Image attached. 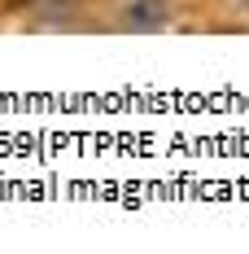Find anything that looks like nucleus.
<instances>
[{
	"instance_id": "obj_1",
	"label": "nucleus",
	"mask_w": 249,
	"mask_h": 254,
	"mask_svg": "<svg viewBox=\"0 0 249 254\" xmlns=\"http://www.w3.org/2000/svg\"><path fill=\"white\" fill-rule=\"evenodd\" d=\"M166 18H171V4L166 0H131V4H123V18L118 22L127 31H157V26H166Z\"/></svg>"
},
{
	"instance_id": "obj_2",
	"label": "nucleus",
	"mask_w": 249,
	"mask_h": 254,
	"mask_svg": "<svg viewBox=\"0 0 249 254\" xmlns=\"http://www.w3.org/2000/svg\"><path fill=\"white\" fill-rule=\"evenodd\" d=\"M236 4H241V9H249V0H236Z\"/></svg>"
}]
</instances>
